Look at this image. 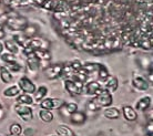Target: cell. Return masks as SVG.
I'll return each mask as SVG.
<instances>
[{"label": "cell", "instance_id": "cell-31", "mask_svg": "<svg viewBox=\"0 0 153 136\" xmlns=\"http://www.w3.org/2000/svg\"><path fill=\"white\" fill-rule=\"evenodd\" d=\"M146 135L153 136V122L152 120H150V122L146 125Z\"/></svg>", "mask_w": 153, "mask_h": 136}, {"label": "cell", "instance_id": "cell-26", "mask_svg": "<svg viewBox=\"0 0 153 136\" xmlns=\"http://www.w3.org/2000/svg\"><path fill=\"white\" fill-rule=\"evenodd\" d=\"M0 59H1L2 62H4V63L8 65L13 64V63H16V62H18L16 55H13V54H11V53H9V52L2 53V54L0 55Z\"/></svg>", "mask_w": 153, "mask_h": 136}, {"label": "cell", "instance_id": "cell-36", "mask_svg": "<svg viewBox=\"0 0 153 136\" xmlns=\"http://www.w3.org/2000/svg\"><path fill=\"white\" fill-rule=\"evenodd\" d=\"M9 136H21V135H9Z\"/></svg>", "mask_w": 153, "mask_h": 136}, {"label": "cell", "instance_id": "cell-5", "mask_svg": "<svg viewBox=\"0 0 153 136\" xmlns=\"http://www.w3.org/2000/svg\"><path fill=\"white\" fill-rule=\"evenodd\" d=\"M63 104H65V101L62 98H46L39 103L41 110H48V111L60 109Z\"/></svg>", "mask_w": 153, "mask_h": 136}, {"label": "cell", "instance_id": "cell-13", "mask_svg": "<svg viewBox=\"0 0 153 136\" xmlns=\"http://www.w3.org/2000/svg\"><path fill=\"white\" fill-rule=\"evenodd\" d=\"M48 92H49V89L46 86V85H40L39 87H37L36 92L32 94V98H33V103H39L41 102L43 98H47L48 95Z\"/></svg>", "mask_w": 153, "mask_h": 136}, {"label": "cell", "instance_id": "cell-37", "mask_svg": "<svg viewBox=\"0 0 153 136\" xmlns=\"http://www.w3.org/2000/svg\"><path fill=\"white\" fill-rule=\"evenodd\" d=\"M73 136H76V134H74V135H73Z\"/></svg>", "mask_w": 153, "mask_h": 136}, {"label": "cell", "instance_id": "cell-17", "mask_svg": "<svg viewBox=\"0 0 153 136\" xmlns=\"http://www.w3.org/2000/svg\"><path fill=\"white\" fill-rule=\"evenodd\" d=\"M59 110H60L61 113L65 112V115L70 116L72 113H74V112H76V111L79 110V105H78V103H76V102H65V104H63Z\"/></svg>", "mask_w": 153, "mask_h": 136}, {"label": "cell", "instance_id": "cell-33", "mask_svg": "<svg viewBox=\"0 0 153 136\" xmlns=\"http://www.w3.org/2000/svg\"><path fill=\"white\" fill-rule=\"evenodd\" d=\"M4 43L0 41V55L4 53Z\"/></svg>", "mask_w": 153, "mask_h": 136}, {"label": "cell", "instance_id": "cell-1", "mask_svg": "<svg viewBox=\"0 0 153 136\" xmlns=\"http://www.w3.org/2000/svg\"><path fill=\"white\" fill-rule=\"evenodd\" d=\"M63 86L71 96H78V95L83 94L84 83L79 80L73 79V78H65L63 80Z\"/></svg>", "mask_w": 153, "mask_h": 136}, {"label": "cell", "instance_id": "cell-34", "mask_svg": "<svg viewBox=\"0 0 153 136\" xmlns=\"http://www.w3.org/2000/svg\"><path fill=\"white\" fill-rule=\"evenodd\" d=\"M2 110V105H1V101H0V111Z\"/></svg>", "mask_w": 153, "mask_h": 136}, {"label": "cell", "instance_id": "cell-4", "mask_svg": "<svg viewBox=\"0 0 153 136\" xmlns=\"http://www.w3.org/2000/svg\"><path fill=\"white\" fill-rule=\"evenodd\" d=\"M17 85L19 87V90L21 91L22 93H26V94L32 95L36 92V90H37V86H36V84L33 83V81L31 79H29V78L26 75L20 78Z\"/></svg>", "mask_w": 153, "mask_h": 136}, {"label": "cell", "instance_id": "cell-32", "mask_svg": "<svg viewBox=\"0 0 153 136\" xmlns=\"http://www.w3.org/2000/svg\"><path fill=\"white\" fill-rule=\"evenodd\" d=\"M22 133L25 136H33L36 131L33 129H31V127H27L26 129H22Z\"/></svg>", "mask_w": 153, "mask_h": 136}, {"label": "cell", "instance_id": "cell-18", "mask_svg": "<svg viewBox=\"0 0 153 136\" xmlns=\"http://www.w3.org/2000/svg\"><path fill=\"white\" fill-rule=\"evenodd\" d=\"M40 65H41V61L38 58H27V68L31 73H37L40 70Z\"/></svg>", "mask_w": 153, "mask_h": 136}, {"label": "cell", "instance_id": "cell-10", "mask_svg": "<svg viewBox=\"0 0 153 136\" xmlns=\"http://www.w3.org/2000/svg\"><path fill=\"white\" fill-rule=\"evenodd\" d=\"M121 114L128 122H134L138 120V111L134 110V107L131 105H123Z\"/></svg>", "mask_w": 153, "mask_h": 136}, {"label": "cell", "instance_id": "cell-2", "mask_svg": "<svg viewBox=\"0 0 153 136\" xmlns=\"http://www.w3.org/2000/svg\"><path fill=\"white\" fill-rule=\"evenodd\" d=\"M103 90L102 87V83H100L99 81H89V82H85L84 83L83 87V93L87 96H90V98H96L100 94V92Z\"/></svg>", "mask_w": 153, "mask_h": 136}, {"label": "cell", "instance_id": "cell-20", "mask_svg": "<svg viewBox=\"0 0 153 136\" xmlns=\"http://www.w3.org/2000/svg\"><path fill=\"white\" fill-rule=\"evenodd\" d=\"M97 75H98V79H99V82H102L104 83L109 76L111 75L110 72H109V69L107 68V65L102 64V63H99V67H98V70H97Z\"/></svg>", "mask_w": 153, "mask_h": 136}, {"label": "cell", "instance_id": "cell-3", "mask_svg": "<svg viewBox=\"0 0 153 136\" xmlns=\"http://www.w3.org/2000/svg\"><path fill=\"white\" fill-rule=\"evenodd\" d=\"M15 113L20 117V120L23 122H29L33 118V110L29 105H22V104H16L13 107Z\"/></svg>", "mask_w": 153, "mask_h": 136}, {"label": "cell", "instance_id": "cell-9", "mask_svg": "<svg viewBox=\"0 0 153 136\" xmlns=\"http://www.w3.org/2000/svg\"><path fill=\"white\" fill-rule=\"evenodd\" d=\"M151 104H152V96L151 95H144V96L140 98L135 102V104H134V110L144 112V111L149 110L150 107H151Z\"/></svg>", "mask_w": 153, "mask_h": 136}, {"label": "cell", "instance_id": "cell-12", "mask_svg": "<svg viewBox=\"0 0 153 136\" xmlns=\"http://www.w3.org/2000/svg\"><path fill=\"white\" fill-rule=\"evenodd\" d=\"M132 85L135 90L138 91H148L150 87V84L148 82V80H146L144 78H142L140 75H134L132 79Z\"/></svg>", "mask_w": 153, "mask_h": 136}, {"label": "cell", "instance_id": "cell-28", "mask_svg": "<svg viewBox=\"0 0 153 136\" xmlns=\"http://www.w3.org/2000/svg\"><path fill=\"white\" fill-rule=\"evenodd\" d=\"M100 110H101V107H100V105L97 103L96 98H92V100H90V101L87 103V111H88V112L96 113V112H99Z\"/></svg>", "mask_w": 153, "mask_h": 136}, {"label": "cell", "instance_id": "cell-15", "mask_svg": "<svg viewBox=\"0 0 153 136\" xmlns=\"http://www.w3.org/2000/svg\"><path fill=\"white\" fill-rule=\"evenodd\" d=\"M103 115L108 120H118L121 116V110L118 109L117 106H109L104 109Z\"/></svg>", "mask_w": 153, "mask_h": 136}, {"label": "cell", "instance_id": "cell-27", "mask_svg": "<svg viewBox=\"0 0 153 136\" xmlns=\"http://www.w3.org/2000/svg\"><path fill=\"white\" fill-rule=\"evenodd\" d=\"M9 134L10 135H21L22 134V127L19 123H12L9 126Z\"/></svg>", "mask_w": 153, "mask_h": 136}, {"label": "cell", "instance_id": "cell-24", "mask_svg": "<svg viewBox=\"0 0 153 136\" xmlns=\"http://www.w3.org/2000/svg\"><path fill=\"white\" fill-rule=\"evenodd\" d=\"M38 116L43 123H51L54 118L52 111H48V110H40L38 113Z\"/></svg>", "mask_w": 153, "mask_h": 136}, {"label": "cell", "instance_id": "cell-19", "mask_svg": "<svg viewBox=\"0 0 153 136\" xmlns=\"http://www.w3.org/2000/svg\"><path fill=\"white\" fill-rule=\"evenodd\" d=\"M0 81L6 84H10L13 81V75H12L11 72L8 70L7 67L0 65Z\"/></svg>", "mask_w": 153, "mask_h": 136}, {"label": "cell", "instance_id": "cell-6", "mask_svg": "<svg viewBox=\"0 0 153 136\" xmlns=\"http://www.w3.org/2000/svg\"><path fill=\"white\" fill-rule=\"evenodd\" d=\"M25 45L31 47L32 49L35 50H49L50 42L47 39H43V38H31V39H28Z\"/></svg>", "mask_w": 153, "mask_h": 136}, {"label": "cell", "instance_id": "cell-30", "mask_svg": "<svg viewBox=\"0 0 153 136\" xmlns=\"http://www.w3.org/2000/svg\"><path fill=\"white\" fill-rule=\"evenodd\" d=\"M68 65H69V68L71 69V71L74 73V72L79 71V70L82 68V62H81L79 59H73V60H71L70 62H68Z\"/></svg>", "mask_w": 153, "mask_h": 136}, {"label": "cell", "instance_id": "cell-14", "mask_svg": "<svg viewBox=\"0 0 153 136\" xmlns=\"http://www.w3.org/2000/svg\"><path fill=\"white\" fill-rule=\"evenodd\" d=\"M103 84L104 90H107L110 93H113L119 89V80L115 75H110Z\"/></svg>", "mask_w": 153, "mask_h": 136}, {"label": "cell", "instance_id": "cell-7", "mask_svg": "<svg viewBox=\"0 0 153 136\" xmlns=\"http://www.w3.org/2000/svg\"><path fill=\"white\" fill-rule=\"evenodd\" d=\"M97 103L100 105V107L102 109V107H109V106L112 105V103H113V95H112V93H110V92H108L107 90H102L101 92H100V94L98 95V96H96Z\"/></svg>", "mask_w": 153, "mask_h": 136}, {"label": "cell", "instance_id": "cell-22", "mask_svg": "<svg viewBox=\"0 0 153 136\" xmlns=\"http://www.w3.org/2000/svg\"><path fill=\"white\" fill-rule=\"evenodd\" d=\"M4 47L7 49L8 52L13 54V55H16L20 51V47L16 43V41L13 39H7L4 43Z\"/></svg>", "mask_w": 153, "mask_h": 136}, {"label": "cell", "instance_id": "cell-11", "mask_svg": "<svg viewBox=\"0 0 153 136\" xmlns=\"http://www.w3.org/2000/svg\"><path fill=\"white\" fill-rule=\"evenodd\" d=\"M7 24L10 27V29L13 31H21L27 27V20L25 18H13V19H9L7 21Z\"/></svg>", "mask_w": 153, "mask_h": 136}, {"label": "cell", "instance_id": "cell-23", "mask_svg": "<svg viewBox=\"0 0 153 136\" xmlns=\"http://www.w3.org/2000/svg\"><path fill=\"white\" fill-rule=\"evenodd\" d=\"M17 104H22V105H32L33 104V98L30 94H26V93H20L17 98H16Z\"/></svg>", "mask_w": 153, "mask_h": 136}, {"label": "cell", "instance_id": "cell-25", "mask_svg": "<svg viewBox=\"0 0 153 136\" xmlns=\"http://www.w3.org/2000/svg\"><path fill=\"white\" fill-rule=\"evenodd\" d=\"M56 132L59 136H73L74 135V132H73L72 129H70L69 126H67V125H59L56 129Z\"/></svg>", "mask_w": 153, "mask_h": 136}, {"label": "cell", "instance_id": "cell-16", "mask_svg": "<svg viewBox=\"0 0 153 136\" xmlns=\"http://www.w3.org/2000/svg\"><path fill=\"white\" fill-rule=\"evenodd\" d=\"M69 118H70V122H71L73 125L80 126V125L85 123V121H87V115H85L83 112L76 111V112H74V113H72L70 115Z\"/></svg>", "mask_w": 153, "mask_h": 136}, {"label": "cell", "instance_id": "cell-21", "mask_svg": "<svg viewBox=\"0 0 153 136\" xmlns=\"http://www.w3.org/2000/svg\"><path fill=\"white\" fill-rule=\"evenodd\" d=\"M20 93H21V91L19 90V87H18L17 84H15V85H10V86L6 87V89L2 91V95H4V98H17Z\"/></svg>", "mask_w": 153, "mask_h": 136}, {"label": "cell", "instance_id": "cell-8", "mask_svg": "<svg viewBox=\"0 0 153 136\" xmlns=\"http://www.w3.org/2000/svg\"><path fill=\"white\" fill-rule=\"evenodd\" d=\"M62 69H63V64H60V63L47 67L45 70V74H46L47 79L57 80L58 78H60L62 74Z\"/></svg>", "mask_w": 153, "mask_h": 136}, {"label": "cell", "instance_id": "cell-35", "mask_svg": "<svg viewBox=\"0 0 153 136\" xmlns=\"http://www.w3.org/2000/svg\"><path fill=\"white\" fill-rule=\"evenodd\" d=\"M48 136H59L58 134H52V135H48Z\"/></svg>", "mask_w": 153, "mask_h": 136}, {"label": "cell", "instance_id": "cell-29", "mask_svg": "<svg viewBox=\"0 0 153 136\" xmlns=\"http://www.w3.org/2000/svg\"><path fill=\"white\" fill-rule=\"evenodd\" d=\"M98 67H99V63H92V62H88V63H85V64H82V69L88 73L89 75H90L91 73H93V72L97 73Z\"/></svg>", "mask_w": 153, "mask_h": 136}]
</instances>
